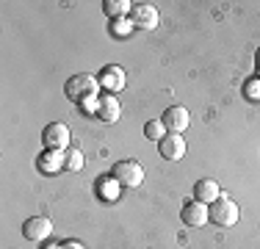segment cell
I'll return each mask as SVG.
<instances>
[{"mask_svg": "<svg viewBox=\"0 0 260 249\" xmlns=\"http://www.w3.org/2000/svg\"><path fill=\"white\" fill-rule=\"evenodd\" d=\"M67 97L72 100V103H83V100L89 97H100V78H94V75H72L70 80H67Z\"/></svg>", "mask_w": 260, "mask_h": 249, "instance_id": "obj_1", "label": "cell"}, {"mask_svg": "<svg viewBox=\"0 0 260 249\" xmlns=\"http://www.w3.org/2000/svg\"><path fill=\"white\" fill-rule=\"evenodd\" d=\"M238 219H241V208L230 197H219L210 205V222H213L216 227H235Z\"/></svg>", "mask_w": 260, "mask_h": 249, "instance_id": "obj_2", "label": "cell"}, {"mask_svg": "<svg viewBox=\"0 0 260 249\" xmlns=\"http://www.w3.org/2000/svg\"><path fill=\"white\" fill-rule=\"evenodd\" d=\"M114 180L119 185H127V189H139L141 183H144V166L139 164V161L127 158V161H116L114 164Z\"/></svg>", "mask_w": 260, "mask_h": 249, "instance_id": "obj_3", "label": "cell"}, {"mask_svg": "<svg viewBox=\"0 0 260 249\" xmlns=\"http://www.w3.org/2000/svg\"><path fill=\"white\" fill-rule=\"evenodd\" d=\"M70 139H72V133L64 122H50L42 130V141H45L47 149H61V152H67V149H70Z\"/></svg>", "mask_w": 260, "mask_h": 249, "instance_id": "obj_4", "label": "cell"}, {"mask_svg": "<svg viewBox=\"0 0 260 249\" xmlns=\"http://www.w3.org/2000/svg\"><path fill=\"white\" fill-rule=\"evenodd\" d=\"M130 22H133V28L155 30L158 22H160V14H158L155 6H150V3H133V9H130Z\"/></svg>", "mask_w": 260, "mask_h": 249, "instance_id": "obj_5", "label": "cell"}, {"mask_svg": "<svg viewBox=\"0 0 260 249\" xmlns=\"http://www.w3.org/2000/svg\"><path fill=\"white\" fill-rule=\"evenodd\" d=\"M180 219H183L185 227H205L210 222V205L200 202V199H191L188 205H183Z\"/></svg>", "mask_w": 260, "mask_h": 249, "instance_id": "obj_6", "label": "cell"}, {"mask_svg": "<svg viewBox=\"0 0 260 249\" xmlns=\"http://www.w3.org/2000/svg\"><path fill=\"white\" fill-rule=\"evenodd\" d=\"M158 152H160V158H166V161H183L185 139L180 133H166V139L158 141Z\"/></svg>", "mask_w": 260, "mask_h": 249, "instance_id": "obj_7", "label": "cell"}, {"mask_svg": "<svg viewBox=\"0 0 260 249\" xmlns=\"http://www.w3.org/2000/svg\"><path fill=\"white\" fill-rule=\"evenodd\" d=\"M50 233H53V222L47 219V216H34V219H28L22 224V235H25L28 241H34V244L45 241Z\"/></svg>", "mask_w": 260, "mask_h": 249, "instance_id": "obj_8", "label": "cell"}, {"mask_svg": "<svg viewBox=\"0 0 260 249\" xmlns=\"http://www.w3.org/2000/svg\"><path fill=\"white\" fill-rule=\"evenodd\" d=\"M125 83H127V75H125L122 67L111 64V67H105V70H100V86H103L105 91L116 95V91L125 89Z\"/></svg>", "mask_w": 260, "mask_h": 249, "instance_id": "obj_9", "label": "cell"}, {"mask_svg": "<svg viewBox=\"0 0 260 249\" xmlns=\"http://www.w3.org/2000/svg\"><path fill=\"white\" fill-rule=\"evenodd\" d=\"M164 124H166L169 133H183V130L191 124L188 108H183V105H172V108H166L164 111Z\"/></svg>", "mask_w": 260, "mask_h": 249, "instance_id": "obj_10", "label": "cell"}, {"mask_svg": "<svg viewBox=\"0 0 260 249\" xmlns=\"http://www.w3.org/2000/svg\"><path fill=\"white\" fill-rule=\"evenodd\" d=\"M39 169L45 174H55V172L67 169V152H61V149H45L39 155Z\"/></svg>", "mask_w": 260, "mask_h": 249, "instance_id": "obj_11", "label": "cell"}, {"mask_svg": "<svg viewBox=\"0 0 260 249\" xmlns=\"http://www.w3.org/2000/svg\"><path fill=\"white\" fill-rule=\"evenodd\" d=\"M219 197H221V191H219V183L213 177H205L200 183H194V199H200L205 205H213Z\"/></svg>", "mask_w": 260, "mask_h": 249, "instance_id": "obj_12", "label": "cell"}, {"mask_svg": "<svg viewBox=\"0 0 260 249\" xmlns=\"http://www.w3.org/2000/svg\"><path fill=\"white\" fill-rule=\"evenodd\" d=\"M119 114H122L119 100H116L114 95H103V97H100V108H97V119L114 124L116 119H119Z\"/></svg>", "mask_w": 260, "mask_h": 249, "instance_id": "obj_13", "label": "cell"}, {"mask_svg": "<svg viewBox=\"0 0 260 249\" xmlns=\"http://www.w3.org/2000/svg\"><path fill=\"white\" fill-rule=\"evenodd\" d=\"M119 189L122 185L114 180V174H103V177H97V197L105 199V202H116Z\"/></svg>", "mask_w": 260, "mask_h": 249, "instance_id": "obj_14", "label": "cell"}, {"mask_svg": "<svg viewBox=\"0 0 260 249\" xmlns=\"http://www.w3.org/2000/svg\"><path fill=\"white\" fill-rule=\"evenodd\" d=\"M130 9H133V3H127V0H105L103 3V11L111 17V20H119V17H127Z\"/></svg>", "mask_w": 260, "mask_h": 249, "instance_id": "obj_15", "label": "cell"}, {"mask_svg": "<svg viewBox=\"0 0 260 249\" xmlns=\"http://www.w3.org/2000/svg\"><path fill=\"white\" fill-rule=\"evenodd\" d=\"M166 124H164V119H150L144 124V136L147 139H152V141H160V139H166Z\"/></svg>", "mask_w": 260, "mask_h": 249, "instance_id": "obj_16", "label": "cell"}, {"mask_svg": "<svg viewBox=\"0 0 260 249\" xmlns=\"http://www.w3.org/2000/svg\"><path fill=\"white\" fill-rule=\"evenodd\" d=\"M83 164H86L83 149H75V147L67 149V172H80V169H83Z\"/></svg>", "mask_w": 260, "mask_h": 249, "instance_id": "obj_17", "label": "cell"}, {"mask_svg": "<svg viewBox=\"0 0 260 249\" xmlns=\"http://www.w3.org/2000/svg\"><path fill=\"white\" fill-rule=\"evenodd\" d=\"M130 30H133V22H130V17H119V20H111V34L114 36H127Z\"/></svg>", "mask_w": 260, "mask_h": 249, "instance_id": "obj_18", "label": "cell"}, {"mask_svg": "<svg viewBox=\"0 0 260 249\" xmlns=\"http://www.w3.org/2000/svg\"><path fill=\"white\" fill-rule=\"evenodd\" d=\"M244 97L252 103H260V78H252L244 83Z\"/></svg>", "mask_w": 260, "mask_h": 249, "instance_id": "obj_19", "label": "cell"}, {"mask_svg": "<svg viewBox=\"0 0 260 249\" xmlns=\"http://www.w3.org/2000/svg\"><path fill=\"white\" fill-rule=\"evenodd\" d=\"M78 108H80V114H86V116H97V108H100V97L83 100V103H78Z\"/></svg>", "mask_w": 260, "mask_h": 249, "instance_id": "obj_20", "label": "cell"}, {"mask_svg": "<svg viewBox=\"0 0 260 249\" xmlns=\"http://www.w3.org/2000/svg\"><path fill=\"white\" fill-rule=\"evenodd\" d=\"M61 249H83L78 244V241H67V244H61Z\"/></svg>", "mask_w": 260, "mask_h": 249, "instance_id": "obj_21", "label": "cell"}, {"mask_svg": "<svg viewBox=\"0 0 260 249\" xmlns=\"http://www.w3.org/2000/svg\"><path fill=\"white\" fill-rule=\"evenodd\" d=\"M255 70H257V78H260V50L255 53Z\"/></svg>", "mask_w": 260, "mask_h": 249, "instance_id": "obj_22", "label": "cell"}, {"mask_svg": "<svg viewBox=\"0 0 260 249\" xmlns=\"http://www.w3.org/2000/svg\"><path fill=\"white\" fill-rule=\"evenodd\" d=\"M45 249H61V244H47Z\"/></svg>", "mask_w": 260, "mask_h": 249, "instance_id": "obj_23", "label": "cell"}]
</instances>
